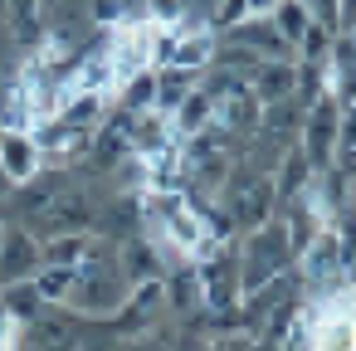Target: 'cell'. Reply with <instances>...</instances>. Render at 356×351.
<instances>
[{
	"label": "cell",
	"instance_id": "1",
	"mask_svg": "<svg viewBox=\"0 0 356 351\" xmlns=\"http://www.w3.org/2000/svg\"><path fill=\"white\" fill-rule=\"evenodd\" d=\"M234 254H239V288L244 293H254L259 283H268V278H278V273L293 268V244H288V229H283L278 215L264 220L259 229L239 234Z\"/></svg>",
	"mask_w": 356,
	"mask_h": 351
},
{
	"label": "cell",
	"instance_id": "2",
	"mask_svg": "<svg viewBox=\"0 0 356 351\" xmlns=\"http://www.w3.org/2000/svg\"><path fill=\"white\" fill-rule=\"evenodd\" d=\"M293 273H298V283H302L307 293H317V288H327V283L351 278V239H341L332 225H322V229L298 249Z\"/></svg>",
	"mask_w": 356,
	"mask_h": 351
},
{
	"label": "cell",
	"instance_id": "3",
	"mask_svg": "<svg viewBox=\"0 0 356 351\" xmlns=\"http://www.w3.org/2000/svg\"><path fill=\"white\" fill-rule=\"evenodd\" d=\"M88 327H93V322L74 317L69 307H44L35 322H25V346H30V351H74Z\"/></svg>",
	"mask_w": 356,
	"mask_h": 351
},
{
	"label": "cell",
	"instance_id": "4",
	"mask_svg": "<svg viewBox=\"0 0 356 351\" xmlns=\"http://www.w3.org/2000/svg\"><path fill=\"white\" fill-rule=\"evenodd\" d=\"M40 239L25 229V225H10L6 220V239H0V288L6 283H20V278H35L40 268Z\"/></svg>",
	"mask_w": 356,
	"mask_h": 351
},
{
	"label": "cell",
	"instance_id": "5",
	"mask_svg": "<svg viewBox=\"0 0 356 351\" xmlns=\"http://www.w3.org/2000/svg\"><path fill=\"white\" fill-rule=\"evenodd\" d=\"M220 205L234 215L239 234H249V229H259L264 220H273V215H278V195H273V181H268V176L249 181L239 195H229V200H220Z\"/></svg>",
	"mask_w": 356,
	"mask_h": 351
},
{
	"label": "cell",
	"instance_id": "6",
	"mask_svg": "<svg viewBox=\"0 0 356 351\" xmlns=\"http://www.w3.org/2000/svg\"><path fill=\"white\" fill-rule=\"evenodd\" d=\"M0 171H6L15 186L35 181L44 171V152L35 147L30 132H0Z\"/></svg>",
	"mask_w": 356,
	"mask_h": 351
},
{
	"label": "cell",
	"instance_id": "7",
	"mask_svg": "<svg viewBox=\"0 0 356 351\" xmlns=\"http://www.w3.org/2000/svg\"><path fill=\"white\" fill-rule=\"evenodd\" d=\"M108 113H113V93H88V88H74V93H64V103H59V122L64 127H74V132H98L103 122H108Z\"/></svg>",
	"mask_w": 356,
	"mask_h": 351
},
{
	"label": "cell",
	"instance_id": "8",
	"mask_svg": "<svg viewBox=\"0 0 356 351\" xmlns=\"http://www.w3.org/2000/svg\"><path fill=\"white\" fill-rule=\"evenodd\" d=\"M293 88H298V64H293V59H264V64L249 74V93L259 98V108L293 98Z\"/></svg>",
	"mask_w": 356,
	"mask_h": 351
},
{
	"label": "cell",
	"instance_id": "9",
	"mask_svg": "<svg viewBox=\"0 0 356 351\" xmlns=\"http://www.w3.org/2000/svg\"><path fill=\"white\" fill-rule=\"evenodd\" d=\"M176 142V132H171V117L166 113H137V117H127V152L132 156H156V152H166Z\"/></svg>",
	"mask_w": 356,
	"mask_h": 351
},
{
	"label": "cell",
	"instance_id": "10",
	"mask_svg": "<svg viewBox=\"0 0 356 351\" xmlns=\"http://www.w3.org/2000/svg\"><path fill=\"white\" fill-rule=\"evenodd\" d=\"M118 268H122L127 288L147 283V278H166V263H161V254H156V244L147 234H132V239L118 244Z\"/></svg>",
	"mask_w": 356,
	"mask_h": 351
},
{
	"label": "cell",
	"instance_id": "11",
	"mask_svg": "<svg viewBox=\"0 0 356 351\" xmlns=\"http://www.w3.org/2000/svg\"><path fill=\"white\" fill-rule=\"evenodd\" d=\"M220 40H234V44H244V49H254L259 59H293V44L268 25V20H239L229 35H220Z\"/></svg>",
	"mask_w": 356,
	"mask_h": 351
},
{
	"label": "cell",
	"instance_id": "12",
	"mask_svg": "<svg viewBox=\"0 0 356 351\" xmlns=\"http://www.w3.org/2000/svg\"><path fill=\"white\" fill-rule=\"evenodd\" d=\"M166 117H171V132H176V142H181V137H195V132H205V127L215 122V103H210V98L200 93V83H195Z\"/></svg>",
	"mask_w": 356,
	"mask_h": 351
},
{
	"label": "cell",
	"instance_id": "13",
	"mask_svg": "<svg viewBox=\"0 0 356 351\" xmlns=\"http://www.w3.org/2000/svg\"><path fill=\"white\" fill-rule=\"evenodd\" d=\"M0 15H6V25H10V35H15V44H40V35H44V0H6L0 6Z\"/></svg>",
	"mask_w": 356,
	"mask_h": 351
},
{
	"label": "cell",
	"instance_id": "14",
	"mask_svg": "<svg viewBox=\"0 0 356 351\" xmlns=\"http://www.w3.org/2000/svg\"><path fill=\"white\" fill-rule=\"evenodd\" d=\"M0 302H6V312H10V322H35V317L44 312V297H40V288H35V278H20V283H6V288H0Z\"/></svg>",
	"mask_w": 356,
	"mask_h": 351
},
{
	"label": "cell",
	"instance_id": "15",
	"mask_svg": "<svg viewBox=\"0 0 356 351\" xmlns=\"http://www.w3.org/2000/svg\"><path fill=\"white\" fill-rule=\"evenodd\" d=\"M74 283H79V268H59V263H40L35 268V288H40L44 307H64Z\"/></svg>",
	"mask_w": 356,
	"mask_h": 351
},
{
	"label": "cell",
	"instance_id": "16",
	"mask_svg": "<svg viewBox=\"0 0 356 351\" xmlns=\"http://www.w3.org/2000/svg\"><path fill=\"white\" fill-rule=\"evenodd\" d=\"M200 83V74H191V69H156V113H171L191 88Z\"/></svg>",
	"mask_w": 356,
	"mask_h": 351
},
{
	"label": "cell",
	"instance_id": "17",
	"mask_svg": "<svg viewBox=\"0 0 356 351\" xmlns=\"http://www.w3.org/2000/svg\"><path fill=\"white\" fill-rule=\"evenodd\" d=\"M88 239L93 234H49V239H40V259L59 263V268H79V259L88 254Z\"/></svg>",
	"mask_w": 356,
	"mask_h": 351
},
{
	"label": "cell",
	"instance_id": "18",
	"mask_svg": "<svg viewBox=\"0 0 356 351\" xmlns=\"http://www.w3.org/2000/svg\"><path fill=\"white\" fill-rule=\"evenodd\" d=\"M268 25H273V30H278V35H283V40H288V44L298 49L302 30L312 25V10L302 6V0H278V6L268 10Z\"/></svg>",
	"mask_w": 356,
	"mask_h": 351
},
{
	"label": "cell",
	"instance_id": "19",
	"mask_svg": "<svg viewBox=\"0 0 356 351\" xmlns=\"http://www.w3.org/2000/svg\"><path fill=\"white\" fill-rule=\"evenodd\" d=\"M137 6H142V20L156 30H171L191 15V0H137Z\"/></svg>",
	"mask_w": 356,
	"mask_h": 351
},
{
	"label": "cell",
	"instance_id": "20",
	"mask_svg": "<svg viewBox=\"0 0 356 351\" xmlns=\"http://www.w3.org/2000/svg\"><path fill=\"white\" fill-rule=\"evenodd\" d=\"M239 20H249V0H215V15H210L215 35H229Z\"/></svg>",
	"mask_w": 356,
	"mask_h": 351
},
{
	"label": "cell",
	"instance_id": "21",
	"mask_svg": "<svg viewBox=\"0 0 356 351\" xmlns=\"http://www.w3.org/2000/svg\"><path fill=\"white\" fill-rule=\"evenodd\" d=\"M10 327V312H6V302H0V332H6Z\"/></svg>",
	"mask_w": 356,
	"mask_h": 351
},
{
	"label": "cell",
	"instance_id": "22",
	"mask_svg": "<svg viewBox=\"0 0 356 351\" xmlns=\"http://www.w3.org/2000/svg\"><path fill=\"white\" fill-rule=\"evenodd\" d=\"M0 239H6V215H0Z\"/></svg>",
	"mask_w": 356,
	"mask_h": 351
},
{
	"label": "cell",
	"instance_id": "23",
	"mask_svg": "<svg viewBox=\"0 0 356 351\" xmlns=\"http://www.w3.org/2000/svg\"><path fill=\"white\" fill-rule=\"evenodd\" d=\"M44 6H54V0H44Z\"/></svg>",
	"mask_w": 356,
	"mask_h": 351
}]
</instances>
